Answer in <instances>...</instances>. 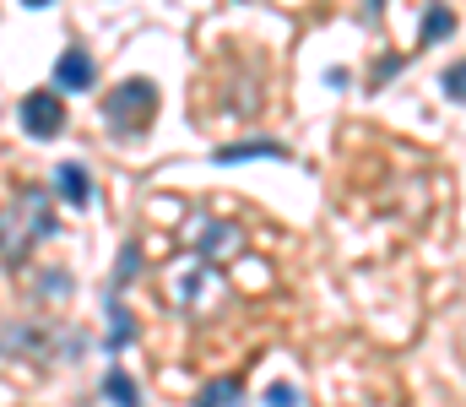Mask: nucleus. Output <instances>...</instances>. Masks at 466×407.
I'll use <instances>...</instances> for the list:
<instances>
[{
  "label": "nucleus",
  "mask_w": 466,
  "mask_h": 407,
  "mask_svg": "<svg viewBox=\"0 0 466 407\" xmlns=\"http://www.w3.org/2000/svg\"><path fill=\"white\" fill-rule=\"evenodd\" d=\"M60 223H55V190H22L5 212H0V261L5 271L22 267L27 261V250L38 245V239H49Z\"/></svg>",
  "instance_id": "f257e3e1"
},
{
  "label": "nucleus",
  "mask_w": 466,
  "mask_h": 407,
  "mask_svg": "<svg viewBox=\"0 0 466 407\" xmlns=\"http://www.w3.org/2000/svg\"><path fill=\"white\" fill-rule=\"evenodd\" d=\"M163 293H168V304L179 310V315H190V321H207V315H218L223 310V299H228V282H223V271L212 267V261H201V256H174L168 271H163Z\"/></svg>",
  "instance_id": "f03ea898"
},
{
  "label": "nucleus",
  "mask_w": 466,
  "mask_h": 407,
  "mask_svg": "<svg viewBox=\"0 0 466 407\" xmlns=\"http://www.w3.org/2000/svg\"><path fill=\"white\" fill-rule=\"evenodd\" d=\"M104 120L115 136H141L157 120V82L152 76H130L104 93Z\"/></svg>",
  "instance_id": "7ed1b4c3"
},
{
  "label": "nucleus",
  "mask_w": 466,
  "mask_h": 407,
  "mask_svg": "<svg viewBox=\"0 0 466 407\" xmlns=\"http://www.w3.org/2000/svg\"><path fill=\"white\" fill-rule=\"evenodd\" d=\"M185 245H190V256H201V261L223 267V261H233V256L244 250V229H238L233 218L196 212V218H190V229H185Z\"/></svg>",
  "instance_id": "20e7f679"
},
{
  "label": "nucleus",
  "mask_w": 466,
  "mask_h": 407,
  "mask_svg": "<svg viewBox=\"0 0 466 407\" xmlns=\"http://www.w3.org/2000/svg\"><path fill=\"white\" fill-rule=\"evenodd\" d=\"M16 120H22V131L33 136V141H55V136L66 131V98L55 87H33L16 104Z\"/></svg>",
  "instance_id": "39448f33"
},
{
  "label": "nucleus",
  "mask_w": 466,
  "mask_h": 407,
  "mask_svg": "<svg viewBox=\"0 0 466 407\" xmlns=\"http://www.w3.org/2000/svg\"><path fill=\"white\" fill-rule=\"evenodd\" d=\"M49 87H55V93H93V87H98V60H93L82 44H71V49L55 60Z\"/></svg>",
  "instance_id": "423d86ee"
},
{
  "label": "nucleus",
  "mask_w": 466,
  "mask_h": 407,
  "mask_svg": "<svg viewBox=\"0 0 466 407\" xmlns=\"http://www.w3.org/2000/svg\"><path fill=\"white\" fill-rule=\"evenodd\" d=\"M55 196H60L66 207H93V179H87V168H82V163H60V168H55Z\"/></svg>",
  "instance_id": "0eeeda50"
},
{
  "label": "nucleus",
  "mask_w": 466,
  "mask_h": 407,
  "mask_svg": "<svg viewBox=\"0 0 466 407\" xmlns=\"http://www.w3.org/2000/svg\"><path fill=\"white\" fill-rule=\"evenodd\" d=\"M44 348H49V331H38L27 321L0 326V353H44Z\"/></svg>",
  "instance_id": "6e6552de"
},
{
  "label": "nucleus",
  "mask_w": 466,
  "mask_h": 407,
  "mask_svg": "<svg viewBox=\"0 0 466 407\" xmlns=\"http://www.w3.org/2000/svg\"><path fill=\"white\" fill-rule=\"evenodd\" d=\"M104 310H109V337H104V348H109V353L130 348V337H136V315L125 310V299H119V293H109V304H104Z\"/></svg>",
  "instance_id": "1a4fd4ad"
},
{
  "label": "nucleus",
  "mask_w": 466,
  "mask_h": 407,
  "mask_svg": "<svg viewBox=\"0 0 466 407\" xmlns=\"http://www.w3.org/2000/svg\"><path fill=\"white\" fill-rule=\"evenodd\" d=\"M249 158H288L282 141H233V147H218L212 163H249Z\"/></svg>",
  "instance_id": "9d476101"
},
{
  "label": "nucleus",
  "mask_w": 466,
  "mask_h": 407,
  "mask_svg": "<svg viewBox=\"0 0 466 407\" xmlns=\"http://www.w3.org/2000/svg\"><path fill=\"white\" fill-rule=\"evenodd\" d=\"M456 33V11L445 5V0H434L429 11H423V27H418V44H445Z\"/></svg>",
  "instance_id": "9b49d317"
},
{
  "label": "nucleus",
  "mask_w": 466,
  "mask_h": 407,
  "mask_svg": "<svg viewBox=\"0 0 466 407\" xmlns=\"http://www.w3.org/2000/svg\"><path fill=\"white\" fill-rule=\"evenodd\" d=\"M104 397L115 407H141V392H136V381H130L125 370H109V375H104Z\"/></svg>",
  "instance_id": "f8f14e48"
},
{
  "label": "nucleus",
  "mask_w": 466,
  "mask_h": 407,
  "mask_svg": "<svg viewBox=\"0 0 466 407\" xmlns=\"http://www.w3.org/2000/svg\"><path fill=\"white\" fill-rule=\"evenodd\" d=\"M238 402V381H212L201 397H196V407H233Z\"/></svg>",
  "instance_id": "ddd939ff"
},
{
  "label": "nucleus",
  "mask_w": 466,
  "mask_h": 407,
  "mask_svg": "<svg viewBox=\"0 0 466 407\" xmlns=\"http://www.w3.org/2000/svg\"><path fill=\"white\" fill-rule=\"evenodd\" d=\"M136 267H141V245H136V239H130V245H125V250H119V267H115V288H125V282H130V277H136Z\"/></svg>",
  "instance_id": "4468645a"
},
{
  "label": "nucleus",
  "mask_w": 466,
  "mask_h": 407,
  "mask_svg": "<svg viewBox=\"0 0 466 407\" xmlns=\"http://www.w3.org/2000/svg\"><path fill=\"white\" fill-rule=\"evenodd\" d=\"M266 407H299V392L288 386V381H277V386H266V397H260Z\"/></svg>",
  "instance_id": "2eb2a0df"
},
{
  "label": "nucleus",
  "mask_w": 466,
  "mask_h": 407,
  "mask_svg": "<svg viewBox=\"0 0 466 407\" xmlns=\"http://www.w3.org/2000/svg\"><path fill=\"white\" fill-rule=\"evenodd\" d=\"M461 66H451V71H445V76H440V87H445V98H451V104H461Z\"/></svg>",
  "instance_id": "dca6fc26"
},
{
  "label": "nucleus",
  "mask_w": 466,
  "mask_h": 407,
  "mask_svg": "<svg viewBox=\"0 0 466 407\" xmlns=\"http://www.w3.org/2000/svg\"><path fill=\"white\" fill-rule=\"evenodd\" d=\"M380 11H385V0H363V16L369 22H380Z\"/></svg>",
  "instance_id": "f3484780"
},
{
  "label": "nucleus",
  "mask_w": 466,
  "mask_h": 407,
  "mask_svg": "<svg viewBox=\"0 0 466 407\" xmlns=\"http://www.w3.org/2000/svg\"><path fill=\"white\" fill-rule=\"evenodd\" d=\"M22 5H27V11H44V5H55V0H22Z\"/></svg>",
  "instance_id": "a211bd4d"
}]
</instances>
